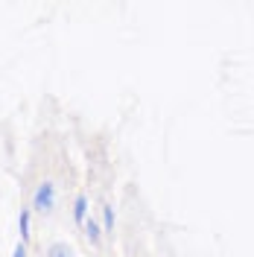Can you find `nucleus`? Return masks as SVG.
I'll use <instances>...</instances> for the list:
<instances>
[{"label": "nucleus", "instance_id": "nucleus-1", "mask_svg": "<svg viewBox=\"0 0 254 257\" xmlns=\"http://www.w3.org/2000/svg\"><path fill=\"white\" fill-rule=\"evenodd\" d=\"M53 208H56V184L53 181H41L35 187V196H32V210L50 213Z\"/></svg>", "mask_w": 254, "mask_h": 257}, {"label": "nucleus", "instance_id": "nucleus-2", "mask_svg": "<svg viewBox=\"0 0 254 257\" xmlns=\"http://www.w3.org/2000/svg\"><path fill=\"white\" fill-rule=\"evenodd\" d=\"M44 257H76V251H73L67 242H50Z\"/></svg>", "mask_w": 254, "mask_h": 257}, {"label": "nucleus", "instance_id": "nucleus-3", "mask_svg": "<svg viewBox=\"0 0 254 257\" xmlns=\"http://www.w3.org/2000/svg\"><path fill=\"white\" fill-rule=\"evenodd\" d=\"M73 219L79 225L88 222V199L85 196H76V202H73Z\"/></svg>", "mask_w": 254, "mask_h": 257}, {"label": "nucleus", "instance_id": "nucleus-4", "mask_svg": "<svg viewBox=\"0 0 254 257\" xmlns=\"http://www.w3.org/2000/svg\"><path fill=\"white\" fill-rule=\"evenodd\" d=\"M85 237L94 242V245H99V240H102V228L96 225V219H88V222H85Z\"/></svg>", "mask_w": 254, "mask_h": 257}, {"label": "nucleus", "instance_id": "nucleus-5", "mask_svg": "<svg viewBox=\"0 0 254 257\" xmlns=\"http://www.w3.org/2000/svg\"><path fill=\"white\" fill-rule=\"evenodd\" d=\"M18 228H21V242H30V210L27 208L18 216Z\"/></svg>", "mask_w": 254, "mask_h": 257}, {"label": "nucleus", "instance_id": "nucleus-6", "mask_svg": "<svg viewBox=\"0 0 254 257\" xmlns=\"http://www.w3.org/2000/svg\"><path fill=\"white\" fill-rule=\"evenodd\" d=\"M102 231H105V234H114V208L111 205L102 208Z\"/></svg>", "mask_w": 254, "mask_h": 257}, {"label": "nucleus", "instance_id": "nucleus-7", "mask_svg": "<svg viewBox=\"0 0 254 257\" xmlns=\"http://www.w3.org/2000/svg\"><path fill=\"white\" fill-rule=\"evenodd\" d=\"M12 257H27V242H18L15 251H12Z\"/></svg>", "mask_w": 254, "mask_h": 257}]
</instances>
